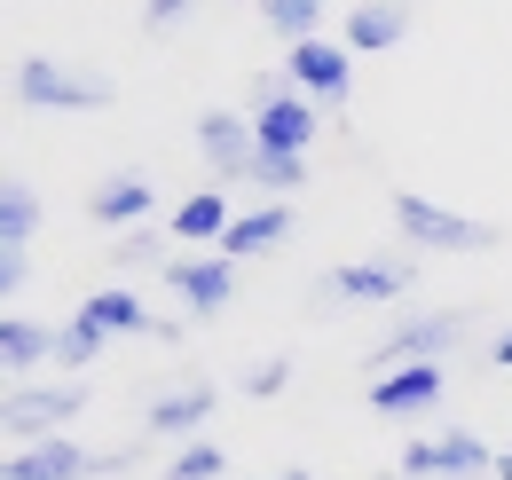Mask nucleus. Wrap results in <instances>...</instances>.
<instances>
[{
    "label": "nucleus",
    "instance_id": "obj_1",
    "mask_svg": "<svg viewBox=\"0 0 512 480\" xmlns=\"http://www.w3.org/2000/svg\"><path fill=\"white\" fill-rule=\"evenodd\" d=\"M8 95L24 111H111L119 103V79L87 71V63H56V56H24L8 71Z\"/></svg>",
    "mask_w": 512,
    "mask_h": 480
},
{
    "label": "nucleus",
    "instance_id": "obj_2",
    "mask_svg": "<svg viewBox=\"0 0 512 480\" xmlns=\"http://www.w3.org/2000/svg\"><path fill=\"white\" fill-rule=\"evenodd\" d=\"M394 237L410 244V252H497L505 229L497 221H473L457 205H434L418 189H394Z\"/></svg>",
    "mask_w": 512,
    "mask_h": 480
},
{
    "label": "nucleus",
    "instance_id": "obj_3",
    "mask_svg": "<svg viewBox=\"0 0 512 480\" xmlns=\"http://www.w3.org/2000/svg\"><path fill=\"white\" fill-rule=\"evenodd\" d=\"M473 323H481L473 307H418V315H402V323H394L363 362H371V378H379V370H402V362H442V355L465 347V331H473Z\"/></svg>",
    "mask_w": 512,
    "mask_h": 480
},
{
    "label": "nucleus",
    "instance_id": "obj_4",
    "mask_svg": "<svg viewBox=\"0 0 512 480\" xmlns=\"http://www.w3.org/2000/svg\"><path fill=\"white\" fill-rule=\"evenodd\" d=\"M418 292V252H379V260H347L316 276V307H394Z\"/></svg>",
    "mask_w": 512,
    "mask_h": 480
},
{
    "label": "nucleus",
    "instance_id": "obj_5",
    "mask_svg": "<svg viewBox=\"0 0 512 480\" xmlns=\"http://www.w3.org/2000/svg\"><path fill=\"white\" fill-rule=\"evenodd\" d=\"M79 410H87V386L79 378H56V386L16 378V386H0V433L8 441H56Z\"/></svg>",
    "mask_w": 512,
    "mask_h": 480
},
{
    "label": "nucleus",
    "instance_id": "obj_6",
    "mask_svg": "<svg viewBox=\"0 0 512 480\" xmlns=\"http://www.w3.org/2000/svg\"><path fill=\"white\" fill-rule=\"evenodd\" d=\"M402 480H497V449L473 425H449L434 441H410L402 449Z\"/></svg>",
    "mask_w": 512,
    "mask_h": 480
},
{
    "label": "nucleus",
    "instance_id": "obj_7",
    "mask_svg": "<svg viewBox=\"0 0 512 480\" xmlns=\"http://www.w3.org/2000/svg\"><path fill=\"white\" fill-rule=\"evenodd\" d=\"M284 79L316 103V111H339L347 119V87H355V48L347 40H300V48H284Z\"/></svg>",
    "mask_w": 512,
    "mask_h": 480
},
{
    "label": "nucleus",
    "instance_id": "obj_8",
    "mask_svg": "<svg viewBox=\"0 0 512 480\" xmlns=\"http://www.w3.org/2000/svg\"><path fill=\"white\" fill-rule=\"evenodd\" d=\"M197 158H205V189H237V181H253V158H260V134L245 111H197Z\"/></svg>",
    "mask_w": 512,
    "mask_h": 480
},
{
    "label": "nucleus",
    "instance_id": "obj_9",
    "mask_svg": "<svg viewBox=\"0 0 512 480\" xmlns=\"http://www.w3.org/2000/svg\"><path fill=\"white\" fill-rule=\"evenodd\" d=\"M158 276H166V292L190 307L197 323H213L221 307L237 300V260H221V252H190V260H166Z\"/></svg>",
    "mask_w": 512,
    "mask_h": 480
},
{
    "label": "nucleus",
    "instance_id": "obj_10",
    "mask_svg": "<svg viewBox=\"0 0 512 480\" xmlns=\"http://www.w3.org/2000/svg\"><path fill=\"white\" fill-rule=\"evenodd\" d=\"M442 394H449V370H442V362H402V370H379V378L363 386L371 418H426Z\"/></svg>",
    "mask_w": 512,
    "mask_h": 480
},
{
    "label": "nucleus",
    "instance_id": "obj_11",
    "mask_svg": "<svg viewBox=\"0 0 512 480\" xmlns=\"http://www.w3.org/2000/svg\"><path fill=\"white\" fill-rule=\"evenodd\" d=\"M213 410H221V394H213V378H197V386H174V394L142 402V433L150 441H197L213 425Z\"/></svg>",
    "mask_w": 512,
    "mask_h": 480
},
{
    "label": "nucleus",
    "instance_id": "obj_12",
    "mask_svg": "<svg viewBox=\"0 0 512 480\" xmlns=\"http://www.w3.org/2000/svg\"><path fill=\"white\" fill-rule=\"evenodd\" d=\"M150 205H158V189H150V174H134V166H119V174H103L87 189V221H103V229H142Z\"/></svg>",
    "mask_w": 512,
    "mask_h": 480
},
{
    "label": "nucleus",
    "instance_id": "obj_13",
    "mask_svg": "<svg viewBox=\"0 0 512 480\" xmlns=\"http://www.w3.org/2000/svg\"><path fill=\"white\" fill-rule=\"evenodd\" d=\"M0 480H95V457L56 433V441H24L16 457H0Z\"/></svg>",
    "mask_w": 512,
    "mask_h": 480
},
{
    "label": "nucleus",
    "instance_id": "obj_14",
    "mask_svg": "<svg viewBox=\"0 0 512 480\" xmlns=\"http://www.w3.org/2000/svg\"><path fill=\"white\" fill-rule=\"evenodd\" d=\"M339 40L355 56H379V48H402L410 40V0H355L339 16Z\"/></svg>",
    "mask_w": 512,
    "mask_h": 480
},
{
    "label": "nucleus",
    "instance_id": "obj_15",
    "mask_svg": "<svg viewBox=\"0 0 512 480\" xmlns=\"http://www.w3.org/2000/svg\"><path fill=\"white\" fill-rule=\"evenodd\" d=\"M292 229H300V213H292L284 197H268V205H253V213H237V221H229V237L213 244V252L245 268L253 252H268V244H284V237H292Z\"/></svg>",
    "mask_w": 512,
    "mask_h": 480
},
{
    "label": "nucleus",
    "instance_id": "obj_16",
    "mask_svg": "<svg viewBox=\"0 0 512 480\" xmlns=\"http://www.w3.org/2000/svg\"><path fill=\"white\" fill-rule=\"evenodd\" d=\"M253 134H260V150H284V158H308V142H316V103L300 95V87H284L268 111L253 119Z\"/></svg>",
    "mask_w": 512,
    "mask_h": 480
},
{
    "label": "nucleus",
    "instance_id": "obj_17",
    "mask_svg": "<svg viewBox=\"0 0 512 480\" xmlns=\"http://www.w3.org/2000/svg\"><path fill=\"white\" fill-rule=\"evenodd\" d=\"M79 315H87V323H103V331H142V339H166V347L182 339L166 315H150V307L134 300L127 284H103V292H87V300H79Z\"/></svg>",
    "mask_w": 512,
    "mask_h": 480
},
{
    "label": "nucleus",
    "instance_id": "obj_18",
    "mask_svg": "<svg viewBox=\"0 0 512 480\" xmlns=\"http://www.w3.org/2000/svg\"><path fill=\"white\" fill-rule=\"evenodd\" d=\"M40 362H56V323L0 315V378H32Z\"/></svg>",
    "mask_w": 512,
    "mask_h": 480
},
{
    "label": "nucleus",
    "instance_id": "obj_19",
    "mask_svg": "<svg viewBox=\"0 0 512 480\" xmlns=\"http://www.w3.org/2000/svg\"><path fill=\"white\" fill-rule=\"evenodd\" d=\"M229 189H197V197H182L174 213H166V229H174V244H221L229 237Z\"/></svg>",
    "mask_w": 512,
    "mask_h": 480
},
{
    "label": "nucleus",
    "instance_id": "obj_20",
    "mask_svg": "<svg viewBox=\"0 0 512 480\" xmlns=\"http://www.w3.org/2000/svg\"><path fill=\"white\" fill-rule=\"evenodd\" d=\"M40 221H48L40 189H32L24 174H0V244H32V237H40Z\"/></svg>",
    "mask_w": 512,
    "mask_h": 480
},
{
    "label": "nucleus",
    "instance_id": "obj_21",
    "mask_svg": "<svg viewBox=\"0 0 512 480\" xmlns=\"http://www.w3.org/2000/svg\"><path fill=\"white\" fill-rule=\"evenodd\" d=\"M253 8H260V24H268L284 48H300V40L323 32V8H331V0H253Z\"/></svg>",
    "mask_w": 512,
    "mask_h": 480
},
{
    "label": "nucleus",
    "instance_id": "obj_22",
    "mask_svg": "<svg viewBox=\"0 0 512 480\" xmlns=\"http://www.w3.org/2000/svg\"><path fill=\"white\" fill-rule=\"evenodd\" d=\"M111 260H119V268H166V260H174V229H166V221H142V229H119Z\"/></svg>",
    "mask_w": 512,
    "mask_h": 480
},
{
    "label": "nucleus",
    "instance_id": "obj_23",
    "mask_svg": "<svg viewBox=\"0 0 512 480\" xmlns=\"http://www.w3.org/2000/svg\"><path fill=\"white\" fill-rule=\"evenodd\" d=\"M111 347V331L103 323H87V315H71V323H56V362H64L71 378H87V362Z\"/></svg>",
    "mask_w": 512,
    "mask_h": 480
},
{
    "label": "nucleus",
    "instance_id": "obj_24",
    "mask_svg": "<svg viewBox=\"0 0 512 480\" xmlns=\"http://www.w3.org/2000/svg\"><path fill=\"white\" fill-rule=\"evenodd\" d=\"M221 473H229V449H221L213 433H197V441H182V449L166 457L158 480H221Z\"/></svg>",
    "mask_w": 512,
    "mask_h": 480
},
{
    "label": "nucleus",
    "instance_id": "obj_25",
    "mask_svg": "<svg viewBox=\"0 0 512 480\" xmlns=\"http://www.w3.org/2000/svg\"><path fill=\"white\" fill-rule=\"evenodd\" d=\"M253 189H268V197H300V189H308V158L260 150V158H253Z\"/></svg>",
    "mask_w": 512,
    "mask_h": 480
},
{
    "label": "nucleus",
    "instance_id": "obj_26",
    "mask_svg": "<svg viewBox=\"0 0 512 480\" xmlns=\"http://www.w3.org/2000/svg\"><path fill=\"white\" fill-rule=\"evenodd\" d=\"M284 386H292V355H260V362H245V378H237L245 402H276Z\"/></svg>",
    "mask_w": 512,
    "mask_h": 480
},
{
    "label": "nucleus",
    "instance_id": "obj_27",
    "mask_svg": "<svg viewBox=\"0 0 512 480\" xmlns=\"http://www.w3.org/2000/svg\"><path fill=\"white\" fill-rule=\"evenodd\" d=\"M197 0H142V32L150 40H166V32H182V16H190Z\"/></svg>",
    "mask_w": 512,
    "mask_h": 480
},
{
    "label": "nucleus",
    "instance_id": "obj_28",
    "mask_svg": "<svg viewBox=\"0 0 512 480\" xmlns=\"http://www.w3.org/2000/svg\"><path fill=\"white\" fill-rule=\"evenodd\" d=\"M284 87H292L284 71H253V79H245V119H260V111H268V103H276Z\"/></svg>",
    "mask_w": 512,
    "mask_h": 480
},
{
    "label": "nucleus",
    "instance_id": "obj_29",
    "mask_svg": "<svg viewBox=\"0 0 512 480\" xmlns=\"http://www.w3.org/2000/svg\"><path fill=\"white\" fill-rule=\"evenodd\" d=\"M24 276H32V244H0V300L24 292Z\"/></svg>",
    "mask_w": 512,
    "mask_h": 480
},
{
    "label": "nucleus",
    "instance_id": "obj_30",
    "mask_svg": "<svg viewBox=\"0 0 512 480\" xmlns=\"http://www.w3.org/2000/svg\"><path fill=\"white\" fill-rule=\"evenodd\" d=\"M489 362H497V370H512V323L497 331V339H489Z\"/></svg>",
    "mask_w": 512,
    "mask_h": 480
},
{
    "label": "nucleus",
    "instance_id": "obj_31",
    "mask_svg": "<svg viewBox=\"0 0 512 480\" xmlns=\"http://www.w3.org/2000/svg\"><path fill=\"white\" fill-rule=\"evenodd\" d=\"M497 480H512V441H505V449H497Z\"/></svg>",
    "mask_w": 512,
    "mask_h": 480
},
{
    "label": "nucleus",
    "instance_id": "obj_32",
    "mask_svg": "<svg viewBox=\"0 0 512 480\" xmlns=\"http://www.w3.org/2000/svg\"><path fill=\"white\" fill-rule=\"evenodd\" d=\"M268 480H316V473H268Z\"/></svg>",
    "mask_w": 512,
    "mask_h": 480
}]
</instances>
